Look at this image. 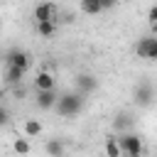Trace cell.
Listing matches in <instances>:
<instances>
[{
	"label": "cell",
	"instance_id": "cell-12",
	"mask_svg": "<svg viewBox=\"0 0 157 157\" xmlns=\"http://www.w3.org/2000/svg\"><path fill=\"white\" fill-rule=\"evenodd\" d=\"M78 10H81L83 15H88V17H96V15L105 12L103 5H101L98 0H78Z\"/></svg>",
	"mask_w": 157,
	"mask_h": 157
},
{
	"label": "cell",
	"instance_id": "cell-17",
	"mask_svg": "<svg viewBox=\"0 0 157 157\" xmlns=\"http://www.w3.org/2000/svg\"><path fill=\"white\" fill-rule=\"evenodd\" d=\"M12 150H15L17 155H27V152H32V145H29L27 135H25V137H17V140L12 142Z\"/></svg>",
	"mask_w": 157,
	"mask_h": 157
},
{
	"label": "cell",
	"instance_id": "cell-22",
	"mask_svg": "<svg viewBox=\"0 0 157 157\" xmlns=\"http://www.w3.org/2000/svg\"><path fill=\"white\" fill-rule=\"evenodd\" d=\"M5 93H7V91H5V88H0V103H2V98H5Z\"/></svg>",
	"mask_w": 157,
	"mask_h": 157
},
{
	"label": "cell",
	"instance_id": "cell-19",
	"mask_svg": "<svg viewBox=\"0 0 157 157\" xmlns=\"http://www.w3.org/2000/svg\"><path fill=\"white\" fill-rule=\"evenodd\" d=\"M10 88H12V96H15V98H25V96H27V88H25L22 83H17V86H10Z\"/></svg>",
	"mask_w": 157,
	"mask_h": 157
},
{
	"label": "cell",
	"instance_id": "cell-5",
	"mask_svg": "<svg viewBox=\"0 0 157 157\" xmlns=\"http://www.w3.org/2000/svg\"><path fill=\"white\" fill-rule=\"evenodd\" d=\"M132 98H135V103H137L140 108H147V105L155 101V88H152V83H147V81L137 83L135 91H132Z\"/></svg>",
	"mask_w": 157,
	"mask_h": 157
},
{
	"label": "cell",
	"instance_id": "cell-21",
	"mask_svg": "<svg viewBox=\"0 0 157 157\" xmlns=\"http://www.w3.org/2000/svg\"><path fill=\"white\" fill-rule=\"evenodd\" d=\"M101 5H103V10H113L115 5H118V0H98Z\"/></svg>",
	"mask_w": 157,
	"mask_h": 157
},
{
	"label": "cell",
	"instance_id": "cell-14",
	"mask_svg": "<svg viewBox=\"0 0 157 157\" xmlns=\"http://www.w3.org/2000/svg\"><path fill=\"white\" fill-rule=\"evenodd\" d=\"M44 152H47V155L59 157V155H64V152H66V145H64L59 137H52V140H47V142H44Z\"/></svg>",
	"mask_w": 157,
	"mask_h": 157
},
{
	"label": "cell",
	"instance_id": "cell-8",
	"mask_svg": "<svg viewBox=\"0 0 157 157\" xmlns=\"http://www.w3.org/2000/svg\"><path fill=\"white\" fill-rule=\"evenodd\" d=\"M32 17H34V22H42V20H54L56 22V5L54 2H39V5H34Z\"/></svg>",
	"mask_w": 157,
	"mask_h": 157
},
{
	"label": "cell",
	"instance_id": "cell-3",
	"mask_svg": "<svg viewBox=\"0 0 157 157\" xmlns=\"http://www.w3.org/2000/svg\"><path fill=\"white\" fill-rule=\"evenodd\" d=\"M56 101H59L56 88H42V91L34 93V105H37L39 110H52V108L56 105Z\"/></svg>",
	"mask_w": 157,
	"mask_h": 157
},
{
	"label": "cell",
	"instance_id": "cell-9",
	"mask_svg": "<svg viewBox=\"0 0 157 157\" xmlns=\"http://www.w3.org/2000/svg\"><path fill=\"white\" fill-rule=\"evenodd\" d=\"M25 69H20V66H12V64H5V71H2V78H5V83L7 86H17V83H22L25 81Z\"/></svg>",
	"mask_w": 157,
	"mask_h": 157
},
{
	"label": "cell",
	"instance_id": "cell-11",
	"mask_svg": "<svg viewBox=\"0 0 157 157\" xmlns=\"http://www.w3.org/2000/svg\"><path fill=\"white\" fill-rule=\"evenodd\" d=\"M42 130H44L42 120H37V118H25V120H22V135H27V137H39Z\"/></svg>",
	"mask_w": 157,
	"mask_h": 157
},
{
	"label": "cell",
	"instance_id": "cell-15",
	"mask_svg": "<svg viewBox=\"0 0 157 157\" xmlns=\"http://www.w3.org/2000/svg\"><path fill=\"white\" fill-rule=\"evenodd\" d=\"M34 29L39 37H52L56 32V22L54 20H42V22H34Z\"/></svg>",
	"mask_w": 157,
	"mask_h": 157
},
{
	"label": "cell",
	"instance_id": "cell-20",
	"mask_svg": "<svg viewBox=\"0 0 157 157\" xmlns=\"http://www.w3.org/2000/svg\"><path fill=\"white\" fill-rule=\"evenodd\" d=\"M147 20H150V25L157 27V5H152V7L147 10Z\"/></svg>",
	"mask_w": 157,
	"mask_h": 157
},
{
	"label": "cell",
	"instance_id": "cell-6",
	"mask_svg": "<svg viewBox=\"0 0 157 157\" xmlns=\"http://www.w3.org/2000/svg\"><path fill=\"white\" fill-rule=\"evenodd\" d=\"M5 64H12V66H20V69L29 71V66H32V56H29L25 49H10V52L5 54Z\"/></svg>",
	"mask_w": 157,
	"mask_h": 157
},
{
	"label": "cell",
	"instance_id": "cell-7",
	"mask_svg": "<svg viewBox=\"0 0 157 157\" xmlns=\"http://www.w3.org/2000/svg\"><path fill=\"white\" fill-rule=\"evenodd\" d=\"M74 83H76V91L83 93V96H88V93H93V91L98 88V78H96L93 74H78Z\"/></svg>",
	"mask_w": 157,
	"mask_h": 157
},
{
	"label": "cell",
	"instance_id": "cell-10",
	"mask_svg": "<svg viewBox=\"0 0 157 157\" xmlns=\"http://www.w3.org/2000/svg\"><path fill=\"white\" fill-rule=\"evenodd\" d=\"M32 83H34V91H42V88H54V86H56V83H54V74H52V71H47V69H39Z\"/></svg>",
	"mask_w": 157,
	"mask_h": 157
},
{
	"label": "cell",
	"instance_id": "cell-2",
	"mask_svg": "<svg viewBox=\"0 0 157 157\" xmlns=\"http://www.w3.org/2000/svg\"><path fill=\"white\" fill-rule=\"evenodd\" d=\"M118 137H120L123 155H128V157H140V155L145 152V147H142V137H140V135H135V132H120Z\"/></svg>",
	"mask_w": 157,
	"mask_h": 157
},
{
	"label": "cell",
	"instance_id": "cell-13",
	"mask_svg": "<svg viewBox=\"0 0 157 157\" xmlns=\"http://www.w3.org/2000/svg\"><path fill=\"white\" fill-rule=\"evenodd\" d=\"M103 150H105V155H108V157H120V155H123L120 137H118V135H108V137H105V147H103Z\"/></svg>",
	"mask_w": 157,
	"mask_h": 157
},
{
	"label": "cell",
	"instance_id": "cell-1",
	"mask_svg": "<svg viewBox=\"0 0 157 157\" xmlns=\"http://www.w3.org/2000/svg\"><path fill=\"white\" fill-rule=\"evenodd\" d=\"M54 110H56L61 118H74V115H78V113L83 110V93H78V91H66V93H61L59 101H56V105H54Z\"/></svg>",
	"mask_w": 157,
	"mask_h": 157
},
{
	"label": "cell",
	"instance_id": "cell-4",
	"mask_svg": "<svg viewBox=\"0 0 157 157\" xmlns=\"http://www.w3.org/2000/svg\"><path fill=\"white\" fill-rule=\"evenodd\" d=\"M137 56L140 59H147V61H157V37H142L135 47Z\"/></svg>",
	"mask_w": 157,
	"mask_h": 157
},
{
	"label": "cell",
	"instance_id": "cell-18",
	"mask_svg": "<svg viewBox=\"0 0 157 157\" xmlns=\"http://www.w3.org/2000/svg\"><path fill=\"white\" fill-rule=\"evenodd\" d=\"M7 123H10V110H7V108L0 103V128H5Z\"/></svg>",
	"mask_w": 157,
	"mask_h": 157
},
{
	"label": "cell",
	"instance_id": "cell-16",
	"mask_svg": "<svg viewBox=\"0 0 157 157\" xmlns=\"http://www.w3.org/2000/svg\"><path fill=\"white\" fill-rule=\"evenodd\" d=\"M130 123H132V120H130L125 113H120V115H115V120H113V130H118V135H120V132H128Z\"/></svg>",
	"mask_w": 157,
	"mask_h": 157
}]
</instances>
